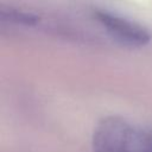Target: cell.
<instances>
[{"mask_svg": "<svg viewBox=\"0 0 152 152\" xmlns=\"http://www.w3.org/2000/svg\"><path fill=\"white\" fill-rule=\"evenodd\" d=\"M93 15L113 39L124 45L140 48L148 44L152 38L150 31L146 27L120 14L102 10L94 11Z\"/></svg>", "mask_w": 152, "mask_h": 152, "instance_id": "7a4b0ae2", "label": "cell"}, {"mask_svg": "<svg viewBox=\"0 0 152 152\" xmlns=\"http://www.w3.org/2000/svg\"><path fill=\"white\" fill-rule=\"evenodd\" d=\"M94 152H152V128L120 116L102 119L93 134Z\"/></svg>", "mask_w": 152, "mask_h": 152, "instance_id": "6da1fadb", "label": "cell"}]
</instances>
